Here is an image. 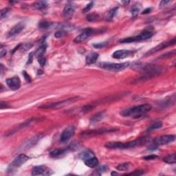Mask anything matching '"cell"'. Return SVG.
<instances>
[{
	"instance_id": "6da1fadb",
	"label": "cell",
	"mask_w": 176,
	"mask_h": 176,
	"mask_svg": "<svg viewBox=\"0 0 176 176\" xmlns=\"http://www.w3.org/2000/svg\"><path fill=\"white\" fill-rule=\"evenodd\" d=\"M151 108L152 107L149 104H143V105L134 106L130 108L124 109L122 112H120V115L123 117L139 118L149 112Z\"/></svg>"
},
{
	"instance_id": "7a4b0ae2",
	"label": "cell",
	"mask_w": 176,
	"mask_h": 176,
	"mask_svg": "<svg viewBox=\"0 0 176 176\" xmlns=\"http://www.w3.org/2000/svg\"><path fill=\"white\" fill-rule=\"evenodd\" d=\"M147 142V138H141L134 141L127 142V143H108L105 145V147L111 149H127L134 148V147L141 146L145 145Z\"/></svg>"
},
{
	"instance_id": "3957f363",
	"label": "cell",
	"mask_w": 176,
	"mask_h": 176,
	"mask_svg": "<svg viewBox=\"0 0 176 176\" xmlns=\"http://www.w3.org/2000/svg\"><path fill=\"white\" fill-rule=\"evenodd\" d=\"M132 66V63H100L98 64V67H100L102 69L106 70L108 71L112 72H119L122 71L126 68Z\"/></svg>"
},
{
	"instance_id": "277c9868",
	"label": "cell",
	"mask_w": 176,
	"mask_h": 176,
	"mask_svg": "<svg viewBox=\"0 0 176 176\" xmlns=\"http://www.w3.org/2000/svg\"><path fill=\"white\" fill-rule=\"evenodd\" d=\"M29 160V157L28 156L25 155V154H19L15 158V160L12 162L11 164L8 166V173H12L13 171H15L16 168L21 166V165L24 164L26 162H27Z\"/></svg>"
},
{
	"instance_id": "5b68a950",
	"label": "cell",
	"mask_w": 176,
	"mask_h": 176,
	"mask_svg": "<svg viewBox=\"0 0 176 176\" xmlns=\"http://www.w3.org/2000/svg\"><path fill=\"white\" fill-rule=\"evenodd\" d=\"M78 100V97H75V98H68L67 100H62V101L57 102L55 103H51V104H47V105H44L42 106H40L39 108L40 109H55V108H59V107H63L65 105H67L68 104H70L72 102L76 101Z\"/></svg>"
},
{
	"instance_id": "8992f818",
	"label": "cell",
	"mask_w": 176,
	"mask_h": 176,
	"mask_svg": "<svg viewBox=\"0 0 176 176\" xmlns=\"http://www.w3.org/2000/svg\"><path fill=\"white\" fill-rule=\"evenodd\" d=\"M175 136L174 135H164L160 136V137L156 138L154 140L153 145H156L158 147L160 145H165L172 143L175 141Z\"/></svg>"
},
{
	"instance_id": "52a82bcc",
	"label": "cell",
	"mask_w": 176,
	"mask_h": 176,
	"mask_svg": "<svg viewBox=\"0 0 176 176\" xmlns=\"http://www.w3.org/2000/svg\"><path fill=\"white\" fill-rule=\"evenodd\" d=\"M176 42V39L174 38L172 39V40L166 41V42H163L161 43V44H160L158 45V46H156V47H154L153 48H152V49H151L149 51H148L146 53L147 56H148V55H153V54L158 53V52H159L160 50H162L163 49H164V48H166L168 47H170V46H173V45L175 44Z\"/></svg>"
},
{
	"instance_id": "ba28073f",
	"label": "cell",
	"mask_w": 176,
	"mask_h": 176,
	"mask_svg": "<svg viewBox=\"0 0 176 176\" xmlns=\"http://www.w3.org/2000/svg\"><path fill=\"white\" fill-rule=\"evenodd\" d=\"M118 131V129H96V130H92V131H89V132H85L82 133L81 135L83 137H91V136H98V135H101V134H108V133L114 132Z\"/></svg>"
},
{
	"instance_id": "9c48e42d",
	"label": "cell",
	"mask_w": 176,
	"mask_h": 176,
	"mask_svg": "<svg viewBox=\"0 0 176 176\" xmlns=\"http://www.w3.org/2000/svg\"><path fill=\"white\" fill-rule=\"evenodd\" d=\"M43 136H44L43 134H39V135H37L34 136V137L30 138V139H28V141H26V142H25V143H24L22 145H21V146L19 148V150L23 151V150L28 149L30 148V147H32V146H34V145L37 144L41 138H42Z\"/></svg>"
},
{
	"instance_id": "30bf717a",
	"label": "cell",
	"mask_w": 176,
	"mask_h": 176,
	"mask_svg": "<svg viewBox=\"0 0 176 176\" xmlns=\"http://www.w3.org/2000/svg\"><path fill=\"white\" fill-rule=\"evenodd\" d=\"M75 132V127L74 126H68L63 131L60 137V142L62 143H67L68 141L70 140Z\"/></svg>"
},
{
	"instance_id": "8fae6325",
	"label": "cell",
	"mask_w": 176,
	"mask_h": 176,
	"mask_svg": "<svg viewBox=\"0 0 176 176\" xmlns=\"http://www.w3.org/2000/svg\"><path fill=\"white\" fill-rule=\"evenodd\" d=\"M53 174L52 170H50L47 166L44 165L35 166L32 168V175H50Z\"/></svg>"
},
{
	"instance_id": "7c38bea8",
	"label": "cell",
	"mask_w": 176,
	"mask_h": 176,
	"mask_svg": "<svg viewBox=\"0 0 176 176\" xmlns=\"http://www.w3.org/2000/svg\"><path fill=\"white\" fill-rule=\"evenodd\" d=\"M6 84L12 90H17L21 87V80L18 76H13L6 80Z\"/></svg>"
},
{
	"instance_id": "4fadbf2b",
	"label": "cell",
	"mask_w": 176,
	"mask_h": 176,
	"mask_svg": "<svg viewBox=\"0 0 176 176\" xmlns=\"http://www.w3.org/2000/svg\"><path fill=\"white\" fill-rule=\"evenodd\" d=\"M92 33H93V30L91 29V28H87V29H85L79 35L77 36L76 38L74 39V43H76V44H79V43L83 42V41H85L86 39L88 38V37H90V36L92 35Z\"/></svg>"
},
{
	"instance_id": "5bb4252c",
	"label": "cell",
	"mask_w": 176,
	"mask_h": 176,
	"mask_svg": "<svg viewBox=\"0 0 176 176\" xmlns=\"http://www.w3.org/2000/svg\"><path fill=\"white\" fill-rule=\"evenodd\" d=\"M24 27H25L24 24H23L22 22H20L19 23V24H17V25H15V26L12 27L11 30L8 32V37H14V36L18 35V34L20 33V32L24 30Z\"/></svg>"
},
{
	"instance_id": "9a60e30c",
	"label": "cell",
	"mask_w": 176,
	"mask_h": 176,
	"mask_svg": "<svg viewBox=\"0 0 176 176\" xmlns=\"http://www.w3.org/2000/svg\"><path fill=\"white\" fill-rule=\"evenodd\" d=\"M133 54V52L129 50H117V51L114 52L113 54L112 57L114 59H125L126 57H129V55H131Z\"/></svg>"
},
{
	"instance_id": "2e32d148",
	"label": "cell",
	"mask_w": 176,
	"mask_h": 176,
	"mask_svg": "<svg viewBox=\"0 0 176 176\" xmlns=\"http://www.w3.org/2000/svg\"><path fill=\"white\" fill-rule=\"evenodd\" d=\"M74 12V6L72 3L66 4L63 10V15L67 19H70L72 17Z\"/></svg>"
},
{
	"instance_id": "e0dca14e",
	"label": "cell",
	"mask_w": 176,
	"mask_h": 176,
	"mask_svg": "<svg viewBox=\"0 0 176 176\" xmlns=\"http://www.w3.org/2000/svg\"><path fill=\"white\" fill-rule=\"evenodd\" d=\"M34 120H35V119H34V118H32V119H29V120H26V121H25L24 123H23L22 124H21L20 125H19V126H17V127H15V128H14V129H12V130H10V132H7L6 136L12 135V134H15V133L18 132V131H19V130H20V129H24V128H25V127H28L30 125V124H31L32 122L34 121Z\"/></svg>"
},
{
	"instance_id": "ac0fdd59",
	"label": "cell",
	"mask_w": 176,
	"mask_h": 176,
	"mask_svg": "<svg viewBox=\"0 0 176 176\" xmlns=\"http://www.w3.org/2000/svg\"><path fill=\"white\" fill-rule=\"evenodd\" d=\"M144 40L143 38V36L142 34L139 35L138 36H134V37H127V38H125L121 39L119 41L120 43H133V42H136V41H141Z\"/></svg>"
},
{
	"instance_id": "d6986e66",
	"label": "cell",
	"mask_w": 176,
	"mask_h": 176,
	"mask_svg": "<svg viewBox=\"0 0 176 176\" xmlns=\"http://www.w3.org/2000/svg\"><path fill=\"white\" fill-rule=\"evenodd\" d=\"M99 55L96 53H90L86 56L85 58V62L87 65H91L94 63L98 59Z\"/></svg>"
},
{
	"instance_id": "ffe728a7",
	"label": "cell",
	"mask_w": 176,
	"mask_h": 176,
	"mask_svg": "<svg viewBox=\"0 0 176 176\" xmlns=\"http://www.w3.org/2000/svg\"><path fill=\"white\" fill-rule=\"evenodd\" d=\"M84 162H85L86 166H89L90 168H94L98 165V160L97 158L94 157V156L85 160H84Z\"/></svg>"
},
{
	"instance_id": "44dd1931",
	"label": "cell",
	"mask_w": 176,
	"mask_h": 176,
	"mask_svg": "<svg viewBox=\"0 0 176 176\" xmlns=\"http://www.w3.org/2000/svg\"><path fill=\"white\" fill-rule=\"evenodd\" d=\"M105 116V112H100L97 113L96 114H95L94 116L91 118L90 119V124L91 125H95V124L99 123V122L103 119V118Z\"/></svg>"
},
{
	"instance_id": "7402d4cb",
	"label": "cell",
	"mask_w": 176,
	"mask_h": 176,
	"mask_svg": "<svg viewBox=\"0 0 176 176\" xmlns=\"http://www.w3.org/2000/svg\"><path fill=\"white\" fill-rule=\"evenodd\" d=\"M68 149H55L50 153V156L52 158H59L61 157V156H64L65 154H66V153L68 152Z\"/></svg>"
},
{
	"instance_id": "603a6c76",
	"label": "cell",
	"mask_w": 176,
	"mask_h": 176,
	"mask_svg": "<svg viewBox=\"0 0 176 176\" xmlns=\"http://www.w3.org/2000/svg\"><path fill=\"white\" fill-rule=\"evenodd\" d=\"M46 48H47V45H46V43H45L44 41L40 45L38 49L36 51L35 55L37 56L38 58L41 57H44L45 53L46 51Z\"/></svg>"
},
{
	"instance_id": "cb8c5ba5",
	"label": "cell",
	"mask_w": 176,
	"mask_h": 176,
	"mask_svg": "<svg viewBox=\"0 0 176 176\" xmlns=\"http://www.w3.org/2000/svg\"><path fill=\"white\" fill-rule=\"evenodd\" d=\"M93 156H94V153L89 149L84 151H83L79 154V158L81 160H85L93 157Z\"/></svg>"
},
{
	"instance_id": "d4e9b609",
	"label": "cell",
	"mask_w": 176,
	"mask_h": 176,
	"mask_svg": "<svg viewBox=\"0 0 176 176\" xmlns=\"http://www.w3.org/2000/svg\"><path fill=\"white\" fill-rule=\"evenodd\" d=\"M163 161L164 162L167 163V164H175L176 162V160H175V153L171 154V155H168L166 157H164L163 158Z\"/></svg>"
},
{
	"instance_id": "484cf974",
	"label": "cell",
	"mask_w": 176,
	"mask_h": 176,
	"mask_svg": "<svg viewBox=\"0 0 176 176\" xmlns=\"http://www.w3.org/2000/svg\"><path fill=\"white\" fill-rule=\"evenodd\" d=\"M118 9V7H116V8L111 9V10H109V11L108 12V13H107V17H106V18H107V21L112 20V19L114 17V16L116 15V12H117Z\"/></svg>"
},
{
	"instance_id": "4316f807",
	"label": "cell",
	"mask_w": 176,
	"mask_h": 176,
	"mask_svg": "<svg viewBox=\"0 0 176 176\" xmlns=\"http://www.w3.org/2000/svg\"><path fill=\"white\" fill-rule=\"evenodd\" d=\"M33 6L37 10H42L47 6V3L46 1H39L34 3Z\"/></svg>"
},
{
	"instance_id": "83f0119b",
	"label": "cell",
	"mask_w": 176,
	"mask_h": 176,
	"mask_svg": "<svg viewBox=\"0 0 176 176\" xmlns=\"http://www.w3.org/2000/svg\"><path fill=\"white\" fill-rule=\"evenodd\" d=\"M162 127V124L161 122H156V123L151 125L148 128V129H147V131H148V132H151V131L156 130V129H160Z\"/></svg>"
},
{
	"instance_id": "f1b7e54d",
	"label": "cell",
	"mask_w": 176,
	"mask_h": 176,
	"mask_svg": "<svg viewBox=\"0 0 176 176\" xmlns=\"http://www.w3.org/2000/svg\"><path fill=\"white\" fill-rule=\"evenodd\" d=\"M98 18H99L98 15H97L96 13H91L87 16V20L88 21H90V22H93V21L98 20Z\"/></svg>"
},
{
	"instance_id": "f546056e",
	"label": "cell",
	"mask_w": 176,
	"mask_h": 176,
	"mask_svg": "<svg viewBox=\"0 0 176 176\" xmlns=\"http://www.w3.org/2000/svg\"><path fill=\"white\" fill-rule=\"evenodd\" d=\"M53 26V24L48 22V21H41L40 24H39V28L41 29H48V28H50V27H52Z\"/></svg>"
},
{
	"instance_id": "4dcf8cb0",
	"label": "cell",
	"mask_w": 176,
	"mask_h": 176,
	"mask_svg": "<svg viewBox=\"0 0 176 176\" xmlns=\"http://www.w3.org/2000/svg\"><path fill=\"white\" fill-rule=\"evenodd\" d=\"M130 166V163L127 162V163H123V164H119L117 166V169L118 171H125L128 170Z\"/></svg>"
},
{
	"instance_id": "1f68e13d",
	"label": "cell",
	"mask_w": 176,
	"mask_h": 176,
	"mask_svg": "<svg viewBox=\"0 0 176 176\" xmlns=\"http://www.w3.org/2000/svg\"><path fill=\"white\" fill-rule=\"evenodd\" d=\"M66 35V32L64 31L63 30H60L59 31L55 32V37L57 39H61L65 37Z\"/></svg>"
},
{
	"instance_id": "d6a6232c",
	"label": "cell",
	"mask_w": 176,
	"mask_h": 176,
	"mask_svg": "<svg viewBox=\"0 0 176 176\" xmlns=\"http://www.w3.org/2000/svg\"><path fill=\"white\" fill-rule=\"evenodd\" d=\"M139 10H140L139 8H138L137 6H134V7H133V8H132V10H131V12H132L133 17H136V16L138 15V12H139Z\"/></svg>"
},
{
	"instance_id": "836d02e7",
	"label": "cell",
	"mask_w": 176,
	"mask_h": 176,
	"mask_svg": "<svg viewBox=\"0 0 176 176\" xmlns=\"http://www.w3.org/2000/svg\"><path fill=\"white\" fill-rule=\"evenodd\" d=\"M9 12V9L8 8H3V10H1V19H3V18L6 17L7 14H8V12Z\"/></svg>"
},
{
	"instance_id": "e575fe53",
	"label": "cell",
	"mask_w": 176,
	"mask_h": 176,
	"mask_svg": "<svg viewBox=\"0 0 176 176\" xmlns=\"http://www.w3.org/2000/svg\"><path fill=\"white\" fill-rule=\"evenodd\" d=\"M144 174V171L142 170H136L134 172H132V173H127L126 175H141Z\"/></svg>"
},
{
	"instance_id": "d590c367",
	"label": "cell",
	"mask_w": 176,
	"mask_h": 176,
	"mask_svg": "<svg viewBox=\"0 0 176 176\" xmlns=\"http://www.w3.org/2000/svg\"><path fill=\"white\" fill-rule=\"evenodd\" d=\"M106 45H107V43L106 42H102V43H98V44H93V46H94V48H103L106 46Z\"/></svg>"
},
{
	"instance_id": "8d00e7d4",
	"label": "cell",
	"mask_w": 176,
	"mask_h": 176,
	"mask_svg": "<svg viewBox=\"0 0 176 176\" xmlns=\"http://www.w3.org/2000/svg\"><path fill=\"white\" fill-rule=\"evenodd\" d=\"M38 61H39V64H40V65L41 66V67H44V66L45 65V64H46V59L44 57H39V58L38 59Z\"/></svg>"
},
{
	"instance_id": "74e56055",
	"label": "cell",
	"mask_w": 176,
	"mask_h": 176,
	"mask_svg": "<svg viewBox=\"0 0 176 176\" xmlns=\"http://www.w3.org/2000/svg\"><path fill=\"white\" fill-rule=\"evenodd\" d=\"M156 158H158V156L156 155H150L144 157V159L145 160H155Z\"/></svg>"
},
{
	"instance_id": "f35d334b",
	"label": "cell",
	"mask_w": 176,
	"mask_h": 176,
	"mask_svg": "<svg viewBox=\"0 0 176 176\" xmlns=\"http://www.w3.org/2000/svg\"><path fill=\"white\" fill-rule=\"evenodd\" d=\"M93 5H94V3H93V2H90V3H89V4H87V6H86L85 8V9H84V10H83V12H86L89 11V10H90L91 8H92Z\"/></svg>"
},
{
	"instance_id": "ab89813d",
	"label": "cell",
	"mask_w": 176,
	"mask_h": 176,
	"mask_svg": "<svg viewBox=\"0 0 176 176\" xmlns=\"http://www.w3.org/2000/svg\"><path fill=\"white\" fill-rule=\"evenodd\" d=\"M23 74H24V78H25V79L26 80V81H28V82H30L31 81V79H30V76H29V75L28 74H27L26 72H24V73H23Z\"/></svg>"
},
{
	"instance_id": "60d3db41",
	"label": "cell",
	"mask_w": 176,
	"mask_h": 176,
	"mask_svg": "<svg viewBox=\"0 0 176 176\" xmlns=\"http://www.w3.org/2000/svg\"><path fill=\"white\" fill-rule=\"evenodd\" d=\"M171 1H162L160 3V8H162V7H163V6H166V4H167V3H170Z\"/></svg>"
},
{
	"instance_id": "b9f144b4",
	"label": "cell",
	"mask_w": 176,
	"mask_h": 176,
	"mask_svg": "<svg viewBox=\"0 0 176 176\" xmlns=\"http://www.w3.org/2000/svg\"><path fill=\"white\" fill-rule=\"evenodd\" d=\"M7 107H8V105L6 103H3V101H1V103H0V108L2 109L3 108H7Z\"/></svg>"
},
{
	"instance_id": "7bdbcfd3",
	"label": "cell",
	"mask_w": 176,
	"mask_h": 176,
	"mask_svg": "<svg viewBox=\"0 0 176 176\" xmlns=\"http://www.w3.org/2000/svg\"><path fill=\"white\" fill-rule=\"evenodd\" d=\"M6 55V50L5 49H2L1 50V53H0V57L1 58H2L5 56V55Z\"/></svg>"
},
{
	"instance_id": "ee69618b",
	"label": "cell",
	"mask_w": 176,
	"mask_h": 176,
	"mask_svg": "<svg viewBox=\"0 0 176 176\" xmlns=\"http://www.w3.org/2000/svg\"><path fill=\"white\" fill-rule=\"evenodd\" d=\"M32 46V45H31L30 44H25L24 46V50H27L28 49H30V48H31Z\"/></svg>"
},
{
	"instance_id": "f6af8a7d",
	"label": "cell",
	"mask_w": 176,
	"mask_h": 176,
	"mask_svg": "<svg viewBox=\"0 0 176 176\" xmlns=\"http://www.w3.org/2000/svg\"><path fill=\"white\" fill-rule=\"evenodd\" d=\"M32 53H30V55H29V61H28V63H30L32 62Z\"/></svg>"
},
{
	"instance_id": "bcb514c9",
	"label": "cell",
	"mask_w": 176,
	"mask_h": 176,
	"mask_svg": "<svg viewBox=\"0 0 176 176\" xmlns=\"http://www.w3.org/2000/svg\"><path fill=\"white\" fill-rule=\"evenodd\" d=\"M150 11H151V8H147V9H146V10H145L144 12H143V14L148 13V12H150Z\"/></svg>"
},
{
	"instance_id": "7dc6e473",
	"label": "cell",
	"mask_w": 176,
	"mask_h": 176,
	"mask_svg": "<svg viewBox=\"0 0 176 176\" xmlns=\"http://www.w3.org/2000/svg\"><path fill=\"white\" fill-rule=\"evenodd\" d=\"M3 65H2V64H1V75H2V73H3Z\"/></svg>"
},
{
	"instance_id": "c3c4849f",
	"label": "cell",
	"mask_w": 176,
	"mask_h": 176,
	"mask_svg": "<svg viewBox=\"0 0 176 176\" xmlns=\"http://www.w3.org/2000/svg\"><path fill=\"white\" fill-rule=\"evenodd\" d=\"M117 173H116V172H112V175H117Z\"/></svg>"
}]
</instances>
